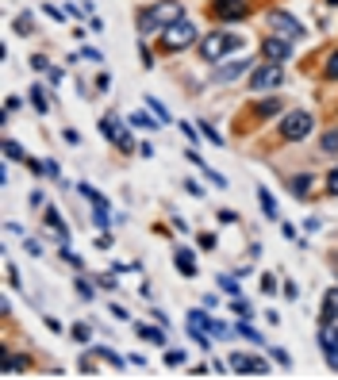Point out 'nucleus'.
<instances>
[{"label":"nucleus","mask_w":338,"mask_h":380,"mask_svg":"<svg viewBox=\"0 0 338 380\" xmlns=\"http://www.w3.org/2000/svg\"><path fill=\"white\" fill-rule=\"evenodd\" d=\"M185 20V4L181 0H158V4H150L143 16H138V31H165V27L181 23Z\"/></svg>","instance_id":"obj_1"},{"label":"nucleus","mask_w":338,"mask_h":380,"mask_svg":"<svg viewBox=\"0 0 338 380\" xmlns=\"http://www.w3.org/2000/svg\"><path fill=\"white\" fill-rule=\"evenodd\" d=\"M242 46H246V39H242L239 31H215V35H208V39L200 43V54L208 62H219V58H227V54L242 50Z\"/></svg>","instance_id":"obj_2"},{"label":"nucleus","mask_w":338,"mask_h":380,"mask_svg":"<svg viewBox=\"0 0 338 380\" xmlns=\"http://www.w3.org/2000/svg\"><path fill=\"white\" fill-rule=\"evenodd\" d=\"M315 131V116L312 112H288L285 119H280V139H288V142H304L307 135Z\"/></svg>","instance_id":"obj_3"},{"label":"nucleus","mask_w":338,"mask_h":380,"mask_svg":"<svg viewBox=\"0 0 338 380\" xmlns=\"http://www.w3.org/2000/svg\"><path fill=\"white\" fill-rule=\"evenodd\" d=\"M280 85H285V70H280L277 62H266L261 70L250 73V89L254 92H273V89H280Z\"/></svg>","instance_id":"obj_4"},{"label":"nucleus","mask_w":338,"mask_h":380,"mask_svg":"<svg viewBox=\"0 0 338 380\" xmlns=\"http://www.w3.org/2000/svg\"><path fill=\"white\" fill-rule=\"evenodd\" d=\"M196 43V27L189 20H181V23H173V27H165L162 31V46L165 50H185V46H192Z\"/></svg>","instance_id":"obj_5"},{"label":"nucleus","mask_w":338,"mask_h":380,"mask_svg":"<svg viewBox=\"0 0 338 380\" xmlns=\"http://www.w3.org/2000/svg\"><path fill=\"white\" fill-rule=\"evenodd\" d=\"M269 27H273V35H285V39H304V23L296 20V16L288 12H269Z\"/></svg>","instance_id":"obj_6"},{"label":"nucleus","mask_w":338,"mask_h":380,"mask_svg":"<svg viewBox=\"0 0 338 380\" xmlns=\"http://www.w3.org/2000/svg\"><path fill=\"white\" fill-rule=\"evenodd\" d=\"M212 12L219 16L223 23H234V20H246L250 4L246 0H212Z\"/></svg>","instance_id":"obj_7"},{"label":"nucleus","mask_w":338,"mask_h":380,"mask_svg":"<svg viewBox=\"0 0 338 380\" xmlns=\"http://www.w3.org/2000/svg\"><path fill=\"white\" fill-rule=\"evenodd\" d=\"M288 54H293V43H288L285 35H269V39L261 43V58H266V62H277L280 65Z\"/></svg>","instance_id":"obj_8"},{"label":"nucleus","mask_w":338,"mask_h":380,"mask_svg":"<svg viewBox=\"0 0 338 380\" xmlns=\"http://www.w3.org/2000/svg\"><path fill=\"white\" fill-rule=\"evenodd\" d=\"M319 346H323L327 369L338 373V330H334V327H323V330H319Z\"/></svg>","instance_id":"obj_9"},{"label":"nucleus","mask_w":338,"mask_h":380,"mask_svg":"<svg viewBox=\"0 0 338 380\" xmlns=\"http://www.w3.org/2000/svg\"><path fill=\"white\" fill-rule=\"evenodd\" d=\"M231 369H234L239 376H266V373H269V365H266L261 357H242V354L231 357Z\"/></svg>","instance_id":"obj_10"},{"label":"nucleus","mask_w":338,"mask_h":380,"mask_svg":"<svg viewBox=\"0 0 338 380\" xmlns=\"http://www.w3.org/2000/svg\"><path fill=\"white\" fill-rule=\"evenodd\" d=\"M246 70H250V58H234V62H227V65H219V70L212 73V81H215V85H227V81H234V77H242Z\"/></svg>","instance_id":"obj_11"},{"label":"nucleus","mask_w":338,"mask_h":380,"mask_svg":"<svg viewBox=\"0 0 338 380\" xmlns=\"http://www.w3.org/2000/svg\"><path fill=\"white\" fill-rule=\"evenodd\" d=\"M173 265L181 269V277H196V258H192V250H185V246L173 250Z\"/></svg>","instance_id":"obj_12"},{"label":"nucleus","mask_w":338,"mask_h":380,"mask_svg":"<svg viewBox=\"0 0 338 380\" xmlns=\"http://www.w3.org/2000/svg\"><path fill=\"white\" fill-rule=\"evenodd\" d=\"M338 319V288L327 292V300H323V311H319V327H331V322Z\"/></svg>","instance_id":"obj_13"},{"label":"nucleus","mask_w":338,"mask_h":380,"mask_svg":"<svg viewBox=\"0 0 338 380\" xmlns=\"http://www.w3.org/2000/svg\"><path fill=\"white\" fill-rule=\"evenodd\" d=\"M135 335L143 342H154V346H165V330L162 327H146V322H135Z\"/></svg>","instance_id":"obj_14"},{"label":"nucleus","mask_w":338,"mask_h":380,"mask_svg":"<svg viewBox=\"0 0 338 380\" xmlns=\"http://www.w3.org/2000/svg\"><path fill=\"white\" fill-rule=\"evenodd\" d=\"M288 188H293V196H300V200H307V196H312V177H307V173H300V177H293V180H288Z\"/></svg>","instance_id":"obj_15"},{"label":"nucleus","mask_w":338,"mask_h":380,"mask_svg":"<svg viewBox=\"0 0 338 380\" xmlns=\"http://www.w3.org/2000/svg\"><path fill=\"white\" fill-rule=\"evenodd\" d=\"M46 227H50V231H58V242H62V246L70 242V227L62 223V215L54 212V207H50V212H46Z\"/></svg>","instance_id":"obj_16"},{"label":"nucleus","mask_w":338,"mask_h":380,"mask_svg":"<svg viewBox=\"0 0 338 380\" xmlns=\"http://www.w3.org/2000/svg\"><path fill=\"white\" fill-rule=\"evenodd\" d=\"M258 204H261V215H266V219H277V200H273L269 188H258Z\"/></svg>","instance_id":"obj_17"},{"label":"nucleus","mask_w":338,"mask_h":380,"mask_svg":"<svg viewBox=\"0 0 338 380\" xmlns=\"http://www.w3.org/2000/svg\"><path fill=\"white\" fill-rule=\"evenodd\" d=\"M27 97H31V104H35V112H39V116H46V112H50V100H46L43 85H31V89H27Z\"/></svg>","instance_id":"obj_18"},{"label":"nucleus","mask_w":338,"mask_h":380,"mask_svg":"<svg viewBox=\"0 0 338 380\" xmlns=\"http://www.w3.org/2000/svg\"><path fill=\"white\" fill-rule=\"evenodd\" d=\"M27 365H31L27 357H20V354H4V365H0V369H4L8 376H16V373H23Z\"/></svg>","instance_id":"obj_19"},{"label":"nucleus","mask_w":338,"mask_h":380,"mask_svg":"<svg viewBox=\"0 0 338 380\" xmlns=\"http://www.w3.org/2000/svg\"><path fill=\"white\" fill-rule=\"evenodd\" d=\"M319 150H323V154H338V127H331L323 139H319Z\"/></svg>","instance_id":"obj_20"},{"label":"nucleus","mask_w":338,"mask_h":380,"mask_svg":"<svg viewBox=\"0 0 338 380\" xmlns=\"http://www.w3.org/2000/svg\"><path fill=\"white\" fill-rule=\"evenodd\" d=\"M254 112H258L261 119H269V116H280V100H277V97H273V100H261Z\"/></svg>","instance_id":"obj_21"},{"label":"nucleus","mask_w":338,"mask_h":380,"mask_svg":"<svg viewBox=\"0 0 338 380\" xmlns=\"http://www.w3.org/2000/svg\"><path fill=\"white\" fill-rule=\"evenodd\" d=\"M127 119L135 123V127H158V123H162V119H150V108H146V112H131Z\"/></svg>","instance_id":"obj_22"},{"label":"nucleus","mask_w":338,"mask_h":380,"mask_svg":"<svg viewBox=\"0 0 338 380\" xmlns=\"http://www.w3.org/2000/svg\"><path fill=\"white\" fill-rule=\"evenodd\" d=\"M81 196H84V200H92V207H108V200H104V196H100L92 185H81Z\"/></svg>","instance_id":"obj_23"},{"label":"nucleus","mask_w":338,"mask_h":380,"mask_svg":"<svg viewBox=\"0 0 338 380\" xmlns=\"http://www.w3.org/2000/svg\"><path fill=\"white\" fill-rule=\"evenodd\" d=\"M16 31H20V35H31V31H35V16H31V12L16 16Z\"/></svg>","instance_id":"obj_24"},{"label":"nucleus","mask_w":338,"mask_h":380,"mask_svg":"<svg viewBox=\"0 0 338 380\" xmlns=\"http://www.w3.org/2000/svg\"><path fill=\"white\" fill-rule=\"evenodd\" d=\"M231 311H234L239 319H250V315H254V308H250V303L242 300V296H234V300H231Z\"/></svg>","instance_id":"obj_25"},{"label":"nucleus","mask_w":338,"mask_h":380,"mask_svg":"<svg viewBox=\"0 0 338 380\" xmlns=\"http://www.w3.org/2000/svg\"><path fill=\"white\" fill-rule=\"evenodd\" d=\"M108 212H111V204H108V207H97V212H92V223H97L100 231H108V223H111V215H108Z\"/></svg>","instance_id":"obj_26"},{"label":"nucleus","mask_w":338,"mask_h":380,"mask_svg":"<svg viewBox=\"0 0 338 380\" xmlns=\"http://www.w3.org/2000/svg\"><path fill=\"white\" fill-rule=\"evenodd\" d=\"M200 135H204V139H212V142H215V146H223V135H219V131H215V127H212V123H208V119H200Z\"/></svg>","instance_id":"obj_27"},{"label":"nucleus","mask_w":338,"mask_h":380,"mask_svg":"<svg viewBox=\"0 0 338 380\" xmlns=\"http://www.w3.org/2000/svg\"><path fill=\"white\" fill-rule=\"evenodd\" d=\"M219 288L234 296V292H239V277H234V273H223V277H219Z\"/></svg>","instance_id":"obj_28"},{"label":"nucleus","mask_w":338,"mask_h":380,"mask_svg":"<svg viewBox=\"0 0 338 380\" xmlns=\"http://www.w3.org/2000/svg\"><path fill=\"white\" fill-rule=\"evenodd\" d=\"M239 335H242V338H246V342H258V346H261V335H258V330H254V327H250V322H246V319H242V322H239Z\"/></svg>","instance_id":"obj_29"},{"label":"nucleus","mask_w":338,"mask_h":380,"mask_svg":"<svg viewBox=\"0 0 338 380\" xmlns=\"http://www.w3.org/2000/svg\"><path fill=\"white\" fill-rule=\"evenodd\" d=\"M4 158H8V161H20V158H23L20 142H12V139H8V142H4Z\"/></svg>","instance_id":"obj_30"},{"label":"nucleus","mask_w":338,"mask_h":380,"mask_svg":"<svg viewBox=\"0 0 338 380\" xmlns=\"http://www.w3.org/2000/svg\"><path fill=\"white\" fill-rule=\"evenodd\" d=\"M165 365L169 369H181L185 365V354H181V349H165Z\"/></svg>","instance_id":"obj_31"},{"label":"nucleus","mask_w":338,"mask_h":380,"mask_svg":"<svg viewBox=\"0 0 338 380\" xmlns=\"http://www.w3.org/2000/svg\"><path fill=\"white\" fill-rule=\"evenodd\" d=\"M146 108L154 112V116L162 119V123H169V112H165V104H158V100H150V97H146Z\"/></svg>","instance_id":"obj_32"},{"label":"nucleus","mask_w":338,"mask_h":380,"mask_svg":"<svg viewBox=\"0 0 338 380\" xmlns=\"http://www.w3.org/2000/svg\"><path fill=\"white\" fill-rule=\"evenodd\" d=\"M204 173H208V180H212V185H215V188H227V185H231V180H227V177H223V173H215V169H212V165H208V169H204Z\"/></svg>","instance_id":"obj_33"},{"label":"nucleus","mask_w":338,"mask_h":380,"mask_svg":"<svg viewBox=\"0 0 338 380\" xmlns=\"http://www.w3.org/2000/svg\"><path fill=\"white\" fill-rule=\"evenodd\" d=\"M97 357H104V361H111V365H124V357H119V354H116V349H104V346H100V349H97Z\"/></svg>","instance_id":"obj_34"},{"label":"nucleus","mask_w":338,"mask_h":380,"mask_svg":"<svg viewBox=\"0 0 338 380\" xmlns=\"http://www.w3.org/2000/svg\"><path fill=\"white\" fill-rule=\"evenodd\" d=\"M70 335H73V342H81V346H84V342H89V327H84V322H77Z\"/></svg>","instance_id":"obj_35"},{"label":"nucleus","mask_w":338,"mask_h":380,"mask_svg":"<svg viewBox=\"0 0 338 380\" xmlns=\"http://www.w3.org/2000/svg\"><path fill=\"white\" fill-rule=\"evenodd\" d=\"M327 192H331V196H338V165L331 169V173H327Z\"/></svg>","instance_id":"obj_36"},{"label":"nucleus","mask_w":338,"mask_h":380,"mask_svg":"<svg viewBox=\"0 0 338 380\" xmlns=\"http://www.w3.org/2000/svg\"><path fill=\"white\" fill-rule=\"evenodd\" d=\"M31 65H35L39 73H46V70H50V58H46V54H35V58H31Z\"/></svg>","instance_id":"obj_37"},{"label":"nucleus","mask_w":338,"mask_h":380,"mask_svg":"<svg viewBox=\"0 0 338 380\" xmlns=\"http://www.w3.org/2000/svg\"><path fill=\"white\" fill-rule=\"evenodd\" d=\"M327 77H334V81H338V50L331 54V58H327Z\"/></svg>","instance_id":"obj_38"},{"label":"nucleus","mask_w":338,"mask_h":380,"mask_svg":"<svg viewBox=\"0 0 338 380\" xmlns=\"http://www.w3.org/2000/svg\"><path fill=\"white\" fill-rule=\"evenodd\" d=\"M97 284H100V288H116V277H111V273H100V277H97Z\"/></svg>","instance_id":"obj_39"},{"label":"nucleus","mask_w":338,"mask_h":380,"mask_svg":"<svg viewBox=\"0 0 338 380\" xmlns=\"http://www.w3.org/2000/svg\"><path fill=\"white\" fill-rule=\"evenodd\" d=\"M196 242H200V250H215V242H219V239H215V234H200Z\"/></svg>","instance_id":"obj_40"},{"label":"nucleus","mask_w":338,"mask_h":380,"mask_svg":"<svg viewBox=\"0 0 338 380\" xmlns=\"http://www.w3.org/2000/svg\"><path fill=\"white\" fill-rule=\"evenodd\" d=\"M77 292H81V296H84V300H92V284H89V281H84V277H77Z\"/></svg>","instance_id":"obj_41"},{"label":"nucleus","mask_w":338,"mask_h":380,"mask_svg":"<svg viewBox=\"0 0 338 380\" xmlns=\"http://www.w3.org/2000/svg\"><path fill=\"white\" fill-rule=\"evenodd\" d=\"M4 273H8V284H12V288H23L20 273H16V269H12V265H8V269H4Z\"/></svg>","instance_id":"obj_42"},{"label":"nucleus","mask_w":338,"mask_h":380,"mask_svg":"<svg viewBox=\"0 0 338 380\" xmlns=\"http://www.w3.org/2000/svg\"><path fill=\"white\" fill-rule=\"evenodd\" d=\"M212 335H215V338H231V335H227V327H223L219 319H212Z\"/></svg>","instance_id":"obj_43"},{"label":"nucleus","mask_w":338,"mask_h":380,"mask_svg":"<svg viewBox=\"0 0 338 380\" xmlns=\"http://www.w3.org/2000/svg\"><path fill=\"white\" fill-rule=\"evenodd\" d=\"M261 292H277V277H269V273H266V277H261Z\"/></svg>","instance_id":"obj_44"},{"label":"nucleus","mask_w":338,"mask_h":380,"mask_svg":"<svg viewBox=\"0 0 338 380\" xmlns=\"http://www.w3.org/2000/svg\"><path fill=\"white\" fill-rule=\"evenodd\" d=\"M97 250H111V234H108V231H100V239H97Z\"/></svg>","instance_id":"obj_45"},{"label":"nucleus","mask_w":338,"mask_h":380,"mask_svg":"<svg viewBox=\"0 0 338 380\" xmlns=\"http://www.w3.org/2000/svg\"><path fill=\"white\" fill-rule=\"evenodd\" d=\"M43 12H46V16H50V20H62V16H65V12H62V8H58V4H46V8H43Z\"/></svg>","instance_id":"obj_46"},{"label":"nucleus","mask_w":338,"mask_h":380,"mask_svg":"<svg viewBox=\"0 0 338 380\" xmlns=\"http://www.w3.org/2000/svg\"><path fill=\"white\" fill-rule=\"evenodd\" d=\"M46 77H50L54 85H62V77H65V73L58 70V65H50V70H46Z\"/></svg>","instance_id":"obj_47"},{"label":"nucleus","mask_w":338,"mask_h":380,"mask_svg":"<svg viewBox=\"0 0 338 380\" xmlns=\"http://www.w3.org/2000/svg\"><path fill=\"white\" fill-rule=\"evenodd\" d=\"M16 108H20V97H8V100H4V116H12Z\"/></svg>","instance_id":"obj_48"},{"label":"nucleus","mask_w":338,"mask_h":380,"mask_svg":"<svg viewBox=\"0 0 338 380\" xmlns=\"http://www.w3.org/2000/svg\"><path fill=\"white\" fill-rule=\"evenodd\" d=\"M185 192H189V196H204V188L196 185V180H185Z\"/></svg>","instance_id":"obj_49"},{"label":"nucleus","mask_w":338,"mask_h":380,"mask_svg":"<svg viewBox=\"0 0 338 380\" xmlns=\"http://www.w3.org/2000/svg\"><path fill=\"white\" fill-rule=\"evenodd\" d=\"M219 219H223V223H239V212H231V207H223V212H219Z\"/></svg>","instance_id":"obj_50"},{"label":"nucleus","mask_w":338,"mask_h":380,"mask_svg":"<svg viewBox=\"0 0 338 380\" xmlns=\"http://www.w3.org/2000/svg\"><path fill=\"white\" fill-rule=\"evenodd\" d=\"M81 58H89V62H104V54H100V50H92V46H89V50H84Z\"/></svg>","instance_id":"obj_51"},{"label":"nucleus","mask_w":338,"mask_h":380,"mask_svg":"<svg viewBox=\"0 0 338 380\" xmlns=\"http://www.w3.org/2000/svg\"><path fill=\"white\" fill-rule=\"evenodd\" d=\"M23 246H27V254H31V258H39V254H43V246H39V242H31V239H27Z\"/></svg>","instance_id":"obj_52"},{"label":"nucleus","mask_w":338,"mask_h":380,"mask_svg":"<svg viewBox=\"0 0 338 380\" xmlns=\"http://www.w3.org/2000/svg\"><path fill=\"white\" fill-rule=\"evenodd\" d=\"M327 4H338V0H327Z\"/></svg>","instance_id":"obj_53"}]
</instances>
